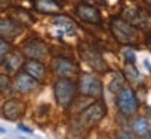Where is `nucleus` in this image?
Segmentation results:
<instances>
[{
  "label": "nucleus",
  "instance_id": "obj_1",
  "mask_svg": "<svg viewBox=\"0 0 151 139\" xmlns=\"http://www.w3.org/2000/svg\"><path fill=\"white\" fill-rule=\"evenodd\" d=\"M111 33L119 44L124 45H136L139 44V32L129 21L122 18L111 19Z\"/></svg>",
  "mask_w": 151,
  "mask_h": 139
},
{
  "label": "nucleus",
  "instance_id": "obj_2",
  "mask_svg": "<svg viewBox=\"0 0 151 139\" xmlns=\"http://www.w3.org/2000/svg\"><path fill=\"white\" fill-rule=\"evenodd\" d=\"M116 106L124 116H133L139 109V99L130 87H122L118 91Z\"/></svg>",
  "mask_w": 151,
  "mask_h": 139
},
{
  "label": "nucleus",
  "instance_id": "obj_3",
  "mask_svg": "<svg viewBox=\"0 0 151 139\" xmlns=\"http://www.w3.org/2000/svg\"><path fill=\"white\" fill-rule=\"evenodd\" d=\"M105 114H107V106L104 105V102L99 101V102H94L93 105H90L89 108H86L81 113L78 123L82 128H92Z\"/></svg>",
  "mask_w": 151,
  "mask_h": 139
},
{
  "label": "nucleus",
  "instance_id": "obj_4",
  "mask_svg": "<svg viewBox=\"0 0 151 139\" xmlns=\"http://www.w3.org/2000/svg\"><path fill=\"white\" fill-rule=\"evenodd\" d=\"M76 85L69 79H60L54 84V96L60 106H69L75 99Z\"/></svg>",
  "mask_w": 151,
  "mask_h": 139
},
{
  "label": "nucleus",
  "instance_id": "obj_5",
  "mask_svg": "<svg viewBox=\"0 0 151 139\" xmlns=\"http://www.w3.org/2000/svg\"><path fill=\"white\" fill-rule=\"evenodd\" d=\"M79 54H81V58L92 67L93 70L101 72V73L108 70V66H107L105 61L103 59L101 54L94 47H92L89 44H81L79 45Z\"/></svg>",
  "mask_w": 151,
  "mask_h": 139
},
{
  "label": "nucleus",
  "instance_id": "obj_6",
  "mask_svg": "<svg viewBox=\"0 0 151 139\" xmlns=\"http://www.w3.org/2000/svg\"><path fill=\"white\" fill-rule=\"evenodd\" d=\"M79 91L86 96L101 98L103 96V83L90 74H83L79 80Z\"/></svg>",
  "mask_w": 151,
  "mask_h": 139
},
{
  "label": "nucleus",
  "instance_id": "obj_7",
  "mask_svg": "<svg viewBox=\"0 0 151 139\" xmlns=\"http://www.w3.org/2000/svg\"><path fill=\"white\" fill-rule=\"evenodd\" d=\"M76 14L82 21L87 23H93V25H100L103 22L100 11L94 7V6L86 4V3H81L76 6Z\"/></svg>",
  "mask_w": 151,
  "mask_h": 139
},
{
  "label": "nucleus",
  "instance_id": "obj_8",
  "mask_svg": "<svg viewBox=\"0 0 151 139\" xmlns=\"http://www.w3.org/2000/svg\"><path fill=\"white\" fill-rule=\"evenodd\" d=\"M49 52L46 44L40 40H29L24 45V55L29 59H42L45 58Z\"/></svg>",
  "mask_w": 151,
  "mask_h": 139
},
{
  "label": "nucleus",
  "instance_id": "obj_9",
  "mask_svg": "<svg viewBox=\"0 0 151 139\" xmlns=\"http://www.w3.org/2000/svg\"><path fill=\"white\" fill-rule=\"evenodd\" d=\"M53 69L54 72L58 74L60 77H68V76H72L75 73L79 72L78 66L69 61V59H65V58H57L53 61Z\"/></svg>",
  "mask_w": 151,
  "mask_h": 139
},
{
  "label": "nucleus",
  "instance_id": "obj_10",
  "mask_svg": "<svg viewBox=\"0 0 151 139\" xmlns=\"http://www.w3.org/2000/svg\"><path fill=\"white\" fill-rule=\"evenodd\" d=\"M24 110H25V106L24 103H21L17 99H10L3 105V114L7 120H17L24 114Z\"/></svg>",
  "mask_w": 151,
  "mask_h": 139
},
{
  "label": "nucleus",
  "instance_id": "obj_11",
  "mask_svg": "<svg viewBox=\"0 0 151 139\" xmlns=\"http://www.w3.org/2000/svg\"><path fill=\"white\" fill-rule=\"evenodd\" d=\"M37 87L36 80L28 73H19L15 77V88L21 94H29Z\"/></svg>",
  "mask_w": 151,
  "mask_h": 139
},
{
  "label": "nucleus",
  "instance_id": "obj_12",
  "mask_svg": "<svg viewBox=\"0 0 151 139\" xmlns=\"http://www.w3.org/2000/svg\"><path fill=\"white\" fill-rule=\"evenodd\" d=\"M22 32V26L13 19H3L0 21V37L14 39Z\"/></svg>",
  "mask_w": 151,
  "mask_h": 139
},
{
  "label": "nucleus",
  "instance_id": "obj_13",
  "mask_svg": "<svg viewBox=\"0 0 151 139\" xmlns=\"http://www.w3.org/2000/svg\"><path fill=\"white\" fill-rule=\"evenodd\" d=\"M24 69H25V73H28L29 76H32L36 81L43 80L45 76H46V67L37 59H29L28 62H25Z\"/></svg>",
  "mask_w": 151,
  "mask_h": 139
},
{
  "label": "nucleus",
  "instance_id": "obj_14",
  "mask_svg": "<svg viewBox=\"0 0 151 139\" xmlns=\"http://www.w3.org/2000/svg\"><path fill=\"white\" fill-rule=\"evenodd\" d=\"M33 7L40 14H58L61 11L57 0H33Z\"/></svg>",
  "mask_w": 151,
  "mask_h": 139
},
{
  "label": "nucleus",
  "instance_id": "obj_15",
  "mask_svg": "<svg viewBox=\"0 0 151 139\" xmlns=\"http://www.w3.org/2000/svg\"><path fill=\"white\" fill-rule=\"evenodd\" d=\"M128 21L130 23H136L140 25L142 28H147L150 23V15L147 13H144V10H129V17Z\"/></svg>",
  "mask_w": 151,
  "mask_h": 139
},
{
  "label": "nucleus",
  "instance_id": "obj_16",
  "mask_svg": "<svg viewBox=\"0 0 151 139\" xmlns=\"http://www.w3.org/2000/svg\"><path fill=\"white\" fill-rule=\"evenodd\" d=\"M53 22H54L55 26H58L61 30L64 32L65 35H68V36H73L75 35V26H73V22L69 18L64 17V15H58V17L54 18Z\"/></svg>",
  "mask_w": 151,
  "mask_h": 139
},
{
  "label": "nucleus",
  "instance_id": "obj_17",
  "mask_svg": "<svg viewBox=\"0 0 151 139\" xmlns=\"http://www.w3.org/2000/svg\"><path fill=\"white\" fill-rule=\"evenodd\" d=\"M4 61H3V65H4V67L9 70V72H17L19 67H21V65H22V57L18 54H10V55H6Z\"/></svg>",
  "mask_w": 151,
  "mask_h": 139
},
{
  "label": "nucleus",
  "instance_id": "obj_18",
  "mask_svg": "<svg viewBox=\"0 0 151 139\" xmlns=\"http://www.w3.org/2000/svg\"><path fill=\"white\" fill-rule=\"evenodd\" d=\"M133 132L139 136H144V135L148 132V121L144 118V117H140L134 121L133 124Z\"/></svg>",
  "mask_w": 151,
  "mask_h": 139
},
{
  "label": "nucleus",
  "instance_id": "obj_19",
  "mask_svg": "<svg viewBox=\"0 0 151 139\" xmlns=\"http://www.w3.org/2000/svg\"><path fill=\"white\" fill-rule=\"evenodd\" d=\"M125 77H126V80H129V81H136L139 77H140L139 70L133 66V63H126V67H125Z\"/></svg>",
  "mask_w": 151,
  "mask_h": 139
},
{
  "label": "nucleus",
  "instance_id": "obj_20",
  "mask_svg": "<svg viewBox=\"0 0 151 139\" xmlns=\"http://www.w3.org/2000/svg\"><path fill=\"white\" fill-rule=\"evenodd\" d=\"M9 51H10V44L4 40V39L0 37V61L9 54Z\"/></svg>",
  "mask_w": 151,
  "mask_h": 139
},
{
  "label": "nucleus",
  "instance_id": "obj_21",
  "mask_svg": "<svg viewBox=\"0 0 151 139\" xmlns=\"http://www.w3.org/2000/svg\"><path fill=\"white\" fill-rule=\"evenodd\" d=\"M10 88V80L4 74H0V91H7Z\"/></svg>",
  "mask_w": 151,
  "mask_h": 139
},
{
  "label": "nucleus",
  "instance_id": "obj_22",
  "mask_svg": "<svg viewBox=\"0 0 151 139\" xmlns=\"http://www.w3.org/2000/svg\"><path fill=\"white\" fill-rule=\"evenodd\" d=\"M124 55H125V59H126V63H134L136 57H134V54H133L132 50H125Z\"/></svg>",
  "mask_w": 151,
  "mask_h": 139
},
{
  "label": "nucleus",
  "instance_id": "obj_23",
  "mask_svg": "<svg viewBox=\"0 0 151 139\" xmlns=\"http://www.w3.org/2000/svg\"><path fill=\"white\" fill-rule=\"evenodd\" d=\"M18 128H19V130H22V131H25V132H28V134H32V130H29L28 127L22 126V124H19V126H18Z\"/></svg>",
  "mask_w": 151,
  "mask_h": 139
},
{
  "label": "nucleus",
  "instance_id": "obj_24",
  "mask_svg": "<svg viewBox=\"0 0 151 139\" xmlns=\"http://www.w3.org/2000/svg\"><path fill=\"white\" fill-rule=\"evenodd\" d=\"M144 65H146V66H147V69H148V70H150V72H151V65H150V63H148V61H147V59H146V61H144Z\"/></svg>",
  "mask_w": 151,
  "mask_h": 139
},
{
  "label": "nucleus",
  "instance_id": "obj_25",
  "mask_svg": "<svg viewBox=\"0 0 151 139\" xmlns=\"http://www.w3.org/2000/svg\"><path fill=\"white\" fill-rule=\"evenodd\" d=\"M147 44H148V47L151 48V35L150 36H147Z\"/></svg>",
  "mask_w": 151,
  "mask_h": 139
},
{
  "label": "nucleus",
  "instance_id": "obj_26",
  "mask_svg": "<svg viewBox=\"0 0 151 139\" xmlns=\"http://www.w3.org/2000/svg\"><path fill=\"white\" fill-rule=\"evenodd\" d=\"M4 132H6V130H4V128H1V127H0V134H4Z\"/></svg>",
  "mask_w": 151,
  "mask_h": 139
},
{
  "label": "nucleus",
  "instance_id": "obj_27",
  "mask_svg": "<svg viewBox=\"0 0 151 139\" xmlns=\"http://www.w3.org/2000/svg\"><path fill=\"white\" fill-rule=\"evenodd\" d=\"M147 3H148V4L151 6V0H147Z\"/></svg>",
  "mask_w": 151,
  "mask_h": 139
},
{
  "label": "nucleus",
  "instance_id": "obj_28",
  "mask_svg": "<svg viewBox=\"0 0 151 139\" xmlns=\"http://www.w3.org/2000/svg\"><path fill=\"white\" fill-rule=\"evenodd\" d=\"M150 138H151V132H150Z\"/></svg>",
  "mask_w": 151,
  "mask_h": 139
}]
</instances>
